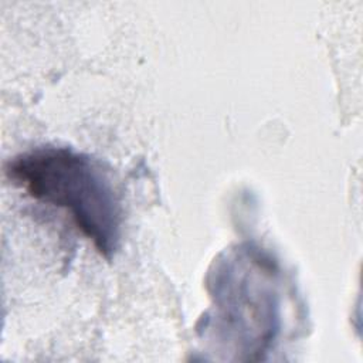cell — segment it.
<instances>
[{
  "instance_id": "6da1fadb",
  "label": "cell",
  "mask_w": 363,
  "mask_h": 363,
  "mask_svg": "<svg viewBox=\"0 0 363 363\" xmlns=\"http://www.w3.org/2000/svg\"><path fill=\"white\" fill-rule=\"evenodd\" d=\"M6 173L33 199L65 210L101 255L115 254L121 242L122 204L98 160L69 147L43 146L11 159Z\"/></svg>"
}]
</instances>
